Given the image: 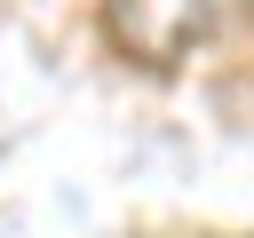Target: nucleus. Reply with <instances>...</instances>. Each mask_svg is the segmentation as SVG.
Here are the masks:
<instances>
[{"mask_svg": "<svg viewBox=\"0 0 254 238\" xmlns=\"http://www.w3.org/2000/svg\"><path fill=\"white\" fill-rule=\"evenodd\" d=\"M198 16H206V32H222V24L254 16V0H198Z\"/></svg>", "mask_w": 254, "mask_h": 238, "instance_id": "obj_2", "label": "nucleus"}, {"mask_svg": "<svg viewBox=\"0 0 254 238\" xmlns=\"http://www.w3.org/2000/svg\"><path fill=\"white\" fill-rule=\"evenodd\" d=\"M198 32H206L198 0H111V40L143 63H175Z\"/></svg>", "mask_w": 254, "mask_h": 238, "instance_id": "obj_1", "label": "nucleus"}]
</instances>
